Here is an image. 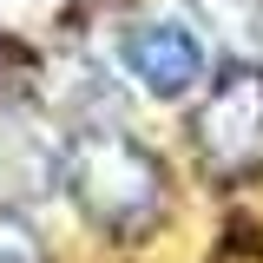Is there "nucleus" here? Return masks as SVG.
Returning <instances> with one entry per match:
<instances>
[{
	"label": "nucleus",
	"instance_id": "5",
	"mask_svg": "<svg viewBox=\"0 0 263 263\" xmlns=\"http://www.w3.org/2000/svg\"><path fill=\"white\" fill-rule=\"evenodd\" d=\"M0 263H46L33 224H27V217H13V211H0Z\"/></svg>",
	"mask_w": 263,
	"mask_h": 263
},
{
	"label": "nucleus",
	"instance_id": "1",
	"mask_svg": "<svg viewBox=\"0 0 263 263\" xmlns=\"http://www.w3.org/2000/svg\"><path fill=\"white\" fill-rule=\"evenodd\" d=\"M60 184L79 204V217L105 237H145L171 204V178L152 145H138L119 125H79L60 152Z\"/></svg>",
	"mask_w": 263,
	"mask_h": 263
},
{
	"label": "nucleus",
	"instance_id": "4",
	"mask_svg": "<svg viewBox=\"0 0 263 263\" xmlns=\"http://www.w3.org/2000/svg\"><path fill=\"white\" fill-rule=\"evenodd\" d=\"M33 79H40L33 46H27V40H13V33L0 27V92H33Z\"/></svg>",
	"mask_w": 263,
	"mask_h": 263
},
{
	"label": "nucleus",
	"instance_id": "2",
	"mask_svg": "<svg viewBox=\"0 0 263 263\" xmlns=\"http://www.w3.org/2000/svg\"><path fill=\"white\" fill-rule=\"evenodd\" d=\"M191 138L224 178L257 171L263 164V66H230L217 79H204L197 112H191Z\"/></svg>",
	"mask_w": 263,
	"mask_h": 263
},
{
	"label": "nucleus",
	"instance_id": "3",
	"mask_svg": "<svg viewBox=\"0 0 263 263\" xmlns=\"http://www.w3.org/2000/svg\"><path fill=\"white\" fill-rule=\"evenodd\" d=\"M119 60H125V72L152 99H164V105L197 99L204 79H211V46H204V33L184 27V20H132L125 40H119Z\"/></svg>",
	"mask_w": 263,
	"mask_h": 263
}]
</instances>
